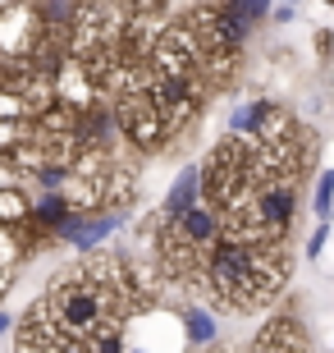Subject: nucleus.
Listing matches in <instances>:
<instances>
[{
    "instance_id": "nucleus-5",
    "label": "nucleus",
    "mask_w": 334,
    "mask_h": 353,
    "mask_svg": "<svg viewBox=\"0 0 334 353\" xmlns=\"http://www.w3.org/2000/svg\"><path fill=\"white\" fill-rule=\"evenodd\" d=\"M119 225H124V216L119 211H105V216H92V221H83V216H74V221L60 230L65 239H74V248H83V252H92L96 243H101L105 234H115Z\"/></svg>"
},
{
    "instance_id": "nucleus-12",
    "label": "nucleus",
    "mask_w": 334,
    "mask_h": 353,
    "mask_svg": "<svg viewBox=\"0 0 334 353\" xmlns=\"http://www.w3.org/2000/svg\"><path fill=\"white\" fill-rule=\"evenodd\" d=\"M293 14H298L293 5H275V19H280V23H289V19H293Z\"/></svg>"
},
{
    "instance_id": "nucleus-13",
    "label": "nucleus",
    "mask_w": 334,
    "mask_h": 353,
    "mask_svg": "<svg viewBox=\"0 0 334 353\" xmlns=\"http://www.w3.org/2000/svg\"><path fill=\"white\" fill-rule=\"evenodd\" d=\"M14 326V321H10V316H5V312H0V335H5V330H10Z\"/></svg>"
},
{
    "instance_id": "nucleus-4",
    "label": "nucleus",
    "mask_w": 334,
    "mask_h": 353,
    "mask_svg": "<svg viewBox=\"0 0 334 353\" xmlns=\"http://www.w3.org/2000/svg\"><path fill=\"white\" fill-rule=\"evenodd\" d=\"M152 105L160 110V119H165V129H174V124H183V119L193 115V83H179V79H152Z\"/></svg>"
},
{
    "instance_id": "nucleus-9",
    "label": "nucleus",
    "mask_w": 334,
    "mask_h": 353,
    "mask_svg": "<svg viewBox=\"0 0 334 353\" xmlns=\"http://www.w3.org/2000/svg\"><path fill=\"white\" fill-rule=\"evenodd\" d=\"M330 202H334V170H325L321 183H316V216H321V225L330 216Z\"/></svg>"
},
{
    "instance_id": "nucleus-6",
    "label": "nucleus",
    "mask_w": 334,
    "mask_h": 353,
    "mask_svg": "<svg viewBox=\"0 0 334 353\" xmlns=\"http://www.w3.org/2000/svg\"><path fill=\"white\" fill-rule=\"evenodd\" d=\"M197 193H202V170H183L179 183L169 188L160 216H165V221H183V216H193V211H197Z\"/></svg>"
},
{
    "instance_id": "nucleus-15",
    "label": "nucleus",
    "mask_w": 334,
    "mask_h": 353,
    "mask_svg": "<svg viewBox=\"0 0 334 353\" xmlns=\"http://www.w3.org/2000/svg\"><path fill=\"white\" fill-rule=\"evenodd\" d=\"M138 353H142V349H138Z\"/></svg>"
},
{
    "instance_id": "nucleus-2",
    "label": "nucleus",
    "mask_w": 334,
    "mask_h": 353,
    "mask_svg": "<svg viewBox=\"0 0 334 353\" xmlns=\"http://www.w3.org/2000/svg\"><path fill=\"white\" fill-rule=\"evenodd\" d=\"M202 280L225 307H238V312L261 307V303H270L284 285L280 248H275V243H261V239L225 234L216 248L206 252Z\"/></svg>"
},
{
    "instance_id": "nucleus-1",
    "label": "nucleus",
    "mask_w": 334,
    "mask_h": 353,
    "mask_svg": "<svg viewBox=\"0 0 334 353\" xmlns=\"http://www.w3.org/2000/svg\"><path fill=\"white\" fill-rule=\"evenodd\" d=\"M133 303V280L124 262L96 257L83 262L74 275H65L60 285H51V294L28 307V316L37 326L69 335V340H101V335H119V321Z\"/></svg>"
},
{
    "instance_id": "nucleus-10",
    "label": "nucleus",
    "mask_w": 334,
    "mask_h": 353,
    "mask_svg": "<svg viewBox=\"0 0 334 353\" xmlns=\"http://www.w3.org/2000/svg\"><path fill=\"white\" fill-rule=\"evenodd\" d=\"M87 353H124L119 335H101V340H87Z\"/></svg>"
},
{
    "instance_id": "nucleus-3",
    "label": "nucleus",
    "mask_w": 334,
    "mask_h": 353,
    "mask_svg": "<svg viewBox=\"0 0 334 353\" xmlns=\"http://www.w3.org/2000/svg\"><path fill=\"white\" fill-rule=\"evenodd\" d=\"M115 119H119V129L129 133L133 143L142 147H152L165 138V119H160V110L152 105V88H142V92H124V101L115 105Z\"/></svg>"
},
{
    "instance_id": "nucleus-11",
    "label": "nucleus",
    "mask_w": 334,
    "mask_h": 353,
    "mask_svg": "<svg viewBox=\"0 0 334 353\" xmlns=\"http://www.w3.org/2000/svg\"><path fill=\"white\" fill-rule=\"evenodd\" d=\"M325 234H330V225H316V230H311V243H307V252H311V257H321V248H325Z\"/></svg>"
},
{
    "instance_id": "nucleus-8",
    "label": "nucleus",
    "mask_w": 334,
    "mask_h": 353,
    "mask_svg": "<svg viewBox=\"0 0 334 353\" xmlns=\"http://www.w3.org/2000/svg\"><path fill=\"white\" fill-rule=\"evenodd\" d=\"M183 321H188V340H193V344L216 340V321H211L202 307H188V312H183Z\"/></svg>"
},
{
    "instance_id": "nucleus-14",
    "label": "nucleus",
    "mask_w": 334,
    "mask_h": 353,
    "mask_svg": "<svg viewBox=\"0 0 334 353\" xmlns=\"http://www.w3.org/2000/svg\"><path fill=\"white\" fill-rule=\"evenodd\" d=\"M0 280H5V271H0Z\"/></svg>"
},
{
    "instance_id": "nucleus-7",
    "label": "nucleus",
    "mask_w": 334,
    "mask_h": 353,
    "mask_svg": "<svg viewBox=\"0 0 334 353\" xmlns=\"http://www.w3.org/2000/svg\"><path fill=\"white\" fill-rule=\"evenodd\" d=\"M32 216V207H28V197L19 193V188H0V221L5 225H19Z\"/></svg>"
}]
</instances>
